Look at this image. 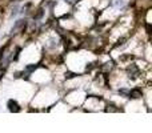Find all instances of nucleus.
Masks as SVG:
<instances>
[{"instance_id":"nucleus-1","label":"nucleus","mask_w":152,"mask_h":133,"mask_svg":"<svg viewBox=\"0 0 152 133\" xmlns=\"http://www.w3.org/2000/svg\"><path fill=\"white\" fill-rule=\"evenodd\" d=\"M27 24H28L27 19H20V20H18L15 23V25L12 27V29H11V35H15V33H18V32H20V31H24L26 27H27Z\"/></svg>"},{"instance_id":"nucleus-2","label":"nucleus","mask_w":152,"mask_h":133,"mask_svg":"<svg viewBox=\"0 0 152 133\" xmlns=\"http://www.w3.org/2000/svg\"><path fill=\"white\" fill-rule=\"evenodd\" d=\"M127 73H128V77L129 78H136L137 76H139L140 70H139V68L135 65V64H131V65L127 68Z\"/></svg>"},{"instance_id":"nucleus-3","label":"nucleus","mask_w":152,"mask_h":133,"mask_svg":"<svg viewBox=\"0 0 152 133\" xmlns=\"http://www.w3.org/2000/svg\"><path fill=\"white\" fill-rule=\"evenodd\" d=\"M7 107H8V110H10V112H13V113L20 112V107H19L18 101H15V100H10Z\"/></svg>"},{"instance_id":"nucleus-4","label":"nucleus","mask_w":152,"mask_h":133,"mask_svg":"<svg viewBox=\"0 0 152 133\" xmlns=\"http://www.w3.org/2000/svg\"><path fill=\"white\" fill-rule=\"evenodd\" d=\"M140 96H142V91L140 89H132L128 93L129 99H140Z\"/></svg>"},{"instance_id":"nucleus-5","label":"nucleus","mask_w":152,"mask_h":133,"mask_svg":"<svg viewBox=\"0 0 152 133\" xmlns=\"http://www.w3.org/2000/svg\"><path fill=\"white\" fill-rule=\"evenodd\" d=\"M43 15H44V9H43V8H40V9H37V13L34 16V17H35V20H40V19L43 17Z\"/></svg>"},{"instance_id":"nucleus-6","label":"nucleus","mask_w":152,"mask_h":133,"mask_svg":"<svg viewBox=\"0 0 152 133\" xmlns=\"http://www.w3.org/2000/svg\"><path fill=\"white\" fill-rule=\"evenodd\" d=\"M19 13V5H15V7H13V9H12V13H11V16H16Z\"/></svg>"},{"instance_id":"nucleus-7","label":"nucleus","mask_w":152,"mask_h":133,"mask_svg":"<svg viewBox=\"0 0 152 133\" xmlns=\"http://www.w3.org/2000/svg\"><path fill=\"white\" fill-rule=\"evenodd\" d=\"M119 93H120V94H123V96H126V97H128L129 91H127V89H120V91H119Z\"/></svg>"},{"instance_id":"nucleus-8","label":"nucleus","mask_w":152,"mask_h":133,"mask_svg":"<svg viewBox=\"0 0 152 133\" xmlns=\"http://www.w3.org/2000/svg\"><path fill=\"white\" fill-rule=\"evenodd\" d=\"M113 4L116 5V7H120V5H123V0H113Z\"/></svg>"},{"instance_id":"nucleus-9","label":"nucleus","mask_w":152,"mask_h":133,"mask_svg":"<svg viewBox=\"0 0 152 133\" xmlns=\"http://www.w3.org/2000/svg\"><path fill=\"white\" fill-rule=\"evenodd\" d=\"M76 76H79V75H76V73H66V77H67V78L76 77Z\"/></svg>"},{"instance_id":"nucleus-10","label":"nucleus","mask_w":152,"mask_h":133,"mask_svg":"<svg viewBox=\"0 0 152 133\" xmlns=\"http://www.w3.org/2000/svg\"><path fill=\"white\" fill-rule=\"evenodd\" d=\"M4 49H5V48H1V49H0V59L4 56Z\"/></svg>"},{"instance_id":"nucleus-11","label":"nucleus","mask_w":152,"mask_h":133,"mask_svg":"<svg viewBox=\"0 0 152 133\" xmlns=\"http://www.w3.org/2000/svg\"><path fill=\"white\" fill-rule=\"evenodd\" d=\"M124 40H126V39H121V40H119V41H118V44H116V47H119V45H121V44H123V41H124Z\"/></svg>"},{"instance_id":"nucleus-12","label":"nucleus","mask_w":152,"mask_h":133,"mask_svg":"<svg viewBox=\"0 0 152 133\" xmlns=\"http://www.w3.org/2000/svg\"><path fill=\"white\" fill-rule=\"evenodd\" d=\"M64 1H66V3H68V4H72V3H74L75 0H64Z\"/></svg>"},{"instance_id":"nucleus-13","label":"nucleus","mask_w":152,"mask_h":133,"mask_svg":"<svg viewBox=\"0 0 152 133\" xmlns=\"http://www.w3.org/2000/svg\"><path fill=\"white\" fill-rule=\"evenodd\" d=\"M16 1H20V0H16Z\"/></svg>"}]
</instances>
